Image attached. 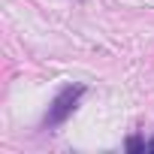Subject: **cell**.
<instances>
[{"mask_svg":"<svg viewBox=\"0 0 154 154\" xmlns=\"http://www.w3.org/2000/svg\"><path fill=\"white\" fill-rule=\"evenodd\" d=\"M85 94H88L85 85H63V88L54 94V100L48 103V112L42 115V130H54V127H60V124L75 112V106L82 103Z\"/></svg>","mask_w":154,"mask_h":154,"instance_id":"cell-1","label":"cell"},{"mask_svg":"<svg viewBox=\"0 0 154 154\" xmlns=\"http://www.w3.org/2000/svg\"><path fill=\"white\" fill-rule=\"evenodd\" d=\"M124 148H127L130 154H145V151H148V142H145V139L136 133V136H130V139L124 142Z\"/></svg>","mask_w":154,"mask_h":154,"instance_id":"cell-2","label":"cell"},{"mask_svg":"<svg viewBox=\"0 0 154 154\" xmlns=\"http://www.w3.org/2000/svg\"><path fill=\"white\" fill-rule=\"evenodd\" d=\"M148 151L154 154V139H148ZM148 151H145V154H148Z\"/></svg>","mask_w":154,"mask_h":154,"instance_id":"cell-3","label":"cell"}]
</instances>
